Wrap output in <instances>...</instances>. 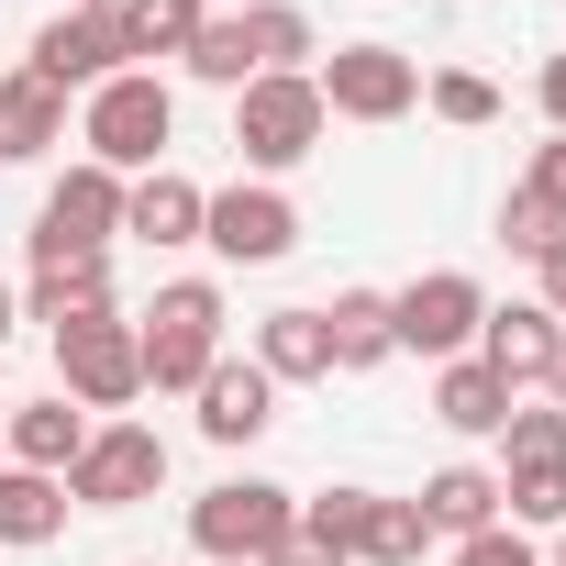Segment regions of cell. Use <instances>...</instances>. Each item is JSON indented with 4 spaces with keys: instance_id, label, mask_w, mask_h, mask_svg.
<instances>
[{
    "instance_id": "6da1fadb",
    "label": "cell",
    "mask_w": 566,
    "mask_h": 566,
    "mask_svg": "<svg viewBox=\"0 0 566 566\" xmlns=\"http://www.w3.org/2000/svg\"><path fill=\"white\" fill-rule=\"evenodd\" d=\"M167 134H178V90H167L156 67L101 78V90H90V112H78V145H90V167H112V178L167 167Z\"/></svg>"
},
{
    "instance_id": "7a4b0ae2",
    "label": "cell",
    "mask_w": 566,
    "mask_h": 566,
    "mask_svg": "<svg viewBox=\"0 0 566 566\" xmlns=\"http://www.w3.org/2000/svg\"><path fill=\"white\" fill-rule=\"evenodd\" d=\"M323 134H334V112H323L312 67H290V78H244V90H233V156H244L255 178H290L301 156H323Z\"/></svg>"
},
{
    "instance_id": "3957f363",
    "label": "cell",
    "mask_w": 566,
    "mask_h": 566,
    "mask_svg": "<svg viewBox=\"0 0 566 566\" xmlns=\"http://www.w3.org/2000/svg\"><path fill=\"white\" fill-rule=\"evenodd\" d=\"M290 533H301V489H277V478H222L189 500V544L211 566H266Z\"/></svg>"
},
{
    "instance_id": "277c9868",
    "label": "cell",
    "mask_w": 566,
    "mask_h": 566,
    "mask_svg": "<svg viewBox=\"0 0 566 566\" xmlns=\"http://www.w3.org/2000/svg\"><path fill=\"white\" fill-rule=\"evenodd\" d=\"M134 345H145V389H200L222 356V290L211 277H167L156 312L134 323Z\"/></svg>"
},
{
    "instance_id": "5b68a950",
    "label": "cell",
    "mask_w": 566,
    "mask_h": 566,
    "mask_svg": "<svg viewBox=\"0 0 566 566\" xmlns=\"http://www.w3.org/2000/svg\"><path fill=\"white\" fill-rule=\"evenodd\" d=\"M478 323H489V290L467 266H433V277H411V290L389 301V345L400 356H433V367L478 356Z\"/></svg>"
},
{
    "instance_id": "8992f818",
    "label": "cell",
    "mask_w": 566,
    "mask_h": 566,
    "mask_svg": "<svg viewBox=\"0 0 566 566\" xmlns=\"http://www.w3.org/2000/svg\"><path fill=\"white\" fill-rule=\"evenodd\" d=\"M156 489H167V433L156 422H90V444L67 467V500L78 511H134Z\"/></svg>"
},
{
    "instance_id": "52a82bcc",
    "label": "cell",
    "mask_w": 566,
    "mask_h": 566,
    "mask_svg": "<svg viewBox=\"0 0 566 566\" xmlns=\"http://www.w3.org/2000/svg\"><path fill=\"white\" fill-rule=\"evenodd\" d=\"M200 244L222 266H277V255L301 244V200L277 189V178H233V189L200 200Z\"/></svg>"
},
{
    "instance_id": "ba28073f",
    "label": "cell",
    "mask_w": 566,
    "mask_h": 566,
    "mask_svg": "<svg viewBox=\"0 0 566 566\" xmlns=\"http://www.w3.org/2000/svg\"><path fill=\"white\" fill-rule=\"evenodd\" d=\"M56 389H67L78 411H123V400H145V345H134V323H123V312L67 323V334H56Z\"/></svg>"
},
{
    "instance_id": "9c48e42d",
    "label": "cell",
    "mask_w": 566,
    "mask_h": 566,
    "mask_svg": "<svg viewBox=\"0 0 566 566\" xmlns=\"http://www.w3.org/2000/svg\"><path fill=\"white\" fill-rule=\"evenodd\" d=\"M312 90H323L334 123H400V112H422V67L400 45H334L312 67Z\"/></svg>"
},
{
    "instance_id": "30bf717a",
    "label": "cell",
    "mask_w": 566,
    "mask_h": 566,
    "mask_svg": "<svg viewBox=\"0 0 566 566\" xmlns=\"http://www.w3.org/2000/svg\"><path fill=\"white\" fill-rule=\"evenodd\" d=\"M112 233H123V178L112 167H56V189H45V211H34V266H56V255H112Z\"/></svg>"
},
{
    "instance_id": "8fae6325",
    "label": "cell",
    "mask_w": 566,
    "mask_h": 566,
    "mask_svg": "<svg viewBox=\"0 0 566 566\" xmlns=\"http://www.w3.org/2000/svg\"><path fill=\"white\" fill-rule=\"evenodd\" d=\"M23 67L45 78V90H101V78H123V45H112V12H56V23H34V45H23Z\"/></svg>"
},
{
    "instance_id": "7c38bea8",
    "label": "cell",
    "mask_w": 566,
    "mask_h": 566,
    "mask_svg": "<svg viewBox=\"0 0 566 566\" xmlns=\"http://www.w3.org/2000/svg\"><path fill=\"white\" fill-rule=\"evenodd\" d=\"M555 345H566V323H555L544 301H511V312H489V323H478V367H489L511 400L555 378Z\"/></svg>"
},
{
    "instance_id": "4fadbf2b",
    "label": "cell",
    "mask_w": 566,
    "mask_h": 566,
    "mask_svg": "<svg viewBox=\"0 0 566 566\" xmlns=\"http://www.w3.org/2000/svg\"><path fill=\"white\" fill-rule=\"evenodd\" d=\"M189 400H200V433H211V444H255V433L277 422V378H266L255 356H211V378H200Z\"/></svg>"
},
{
    "instance_id": "5bb4252c",
    "label": "cell",
    "mask_w": 566,
    "mask_h": 566,
    "mask_svg": "<svg viewBox=\"0 0 566 566\" xmlns=\"http://www.w3.org/2000/svg\"><path fill=\"white\" fill-rule=\"evenodd\" d=\"M0 433H12V467L67 478V467H78V444H90V411L56 389V400H12V411H0Z\"/></svg>"
},
{
    "instance_id": "9a60e30c",
    "label": "cell",
    "mask_w": 566,
    "mask_h": 566,
    "mask_svg": "<svg viewBox=\"0 0 566 566\" xmlns=\"http://www.w3.org/2000/svg\"><path fill=\"white\" fill-rule=\"evenodd\" d=\"M90 312H112V255H56V266L23 277V323L67 334V323H90Z\"/></svg>"
},
{
    "instance_id": "2e32d148",
    "label": "cell",
    "mask_w": 566,
    "mask_h": 566,
    "mask_svg": "<svg viewBox=\"0 0 566 566\" xmlns=\"http://www.w3.org/2000/svg\"><path fill=\"white\" fill-rule=\"evenodd\" d=\"M200 178H178V167H145V178H123V233H145V244H200Z\"/></svg>"
},
{
    "instance_id": "e0dca14e",
    "label": "cell",
    "mask_w": 566,
    "mask_h": 566,
    "mask_svg": "<svg viewBox=\"0 0 566 566\" xmlns=\"http://www.w3.org/2000/svg\"><path fill=\"white\" fill-rule=\"evenodd\" d=\"M411 511H422L433 544H467V533L500 522V478H489V467H433V478L411 489Z\"/></svg>"
},
{
    "instance_id": "ac0fdd59",
    "label": "cell",
    "mask_w": 566,
    "mask_h": 566,
    "mask_svg": "<svg viewBox=\"0 0 566 566\" xmlns=\"http://www.w3.org/2000/svg\"><path fill=\"white\" fill-rule=\"evenodd\" d=\"M200 23H211V0H112V45H123V67H145V56H189Z\"/></svg>"
},
{
    "instance_id": "d6986e66",
    "label": "cell",
    "mask_w": 566,
    "mask_h": 566,
    "mask_svg": "<svg viewBox=\"0 0 566 566\" xmlns=\"http://www.w3.org/2000/svg\"><path fill=\"white\" fill-rule=\"evenodd\" d=\"M255 367H266L277 389L334 378V334H323V312H266V323H255Z\"/></svg>"
},
{
    "instance_id": "ffe728a7",
    "label": "cell",
    "mask_w": 566,
    "mask_h": 566,
    "mask_svg": "<svg viewBox=\"0 0 566 566\" xmlns=\"http://www.w3.org/2000/svg\"><path fill=\"white\" fill-rule=\"evenodd\" d=\"M67 145V90H45L34 67L0 78V156H56Z\"/></svg>"
},
{
    "instance_id": "44dd1931",
    "label": "cell",
    "mask_w": 566,
    "mask_h": 566,
    "mask_svg": "<svg viewBox=\"0 0 566 566\" xmlns=\"http://www.w3.org/2000/svg\"><path fill=\"white\" fill-rule=\"evenodd\" d=\"M67 533V478H34V467H0V544L34 555Z\"/></svg>"
},
{
    "instance_id": "7402d4cb",
    "label": "cell",
    "mask_w": 566,
    "mask_h": 566,
    "mask_svg": "<svg viewBox=\"0 0 566 566\" xmlns=\"http://www.w3.org/2000/svg\"><path fill=\"white\" fill-rule=\"evenodd\" d=\"M323 334H334V378H356V367H389V356H400V345H389V290H334Z\"/></svg>"
},
{
    "instance_id": "603a6c76",
    "label": "cell",
    "mask_w": 566,
    "mask_h": 566,
    "mask_svg": "<svg viewBox=\"0 0 566 566\" xmlns=\"http://www.w3.org/2000/svg\"><path fill=\"white\" fill-rule=\"evenodd\" d=\"M433 422L478 444V433H500V422H511V389H500V378H489L478 356H455V367L433 378Z\"/></svg>"
},
{
    "instance_id": "cb8c5ba5",
    "label": "cell",
    "mask_w": 566,
    "mask_h": 566,
    "mask_svg": "<svg viewBox=\"0 0 566 566\" xmlns=\"http://www.w3.org/2000/svg\"><path fill=\"white\" fill-rule=\"evenodd\" d=\"M422 544H433V533H422V511L367 489V511H356V544H345V555H356V566H422Z\"/></svg>"
},
{
    "instance_id": "d4e9b609",
    "label": "cell",
    "mask_w": 566,
    "mask_h": 566,
    "mask_svg": "<svg viewBox=\"0 0 566 566\" xmlns=\"http://www.w3.org/2000/svg\"><path fill=\"white\" fill-rule=\"evenodd\" d=\"M500 522H555L566 533V455H511L500 467Z\"/></svg>"
},
{
    "instance_id": "484cf974",
    "label": "cell",
    "mask_w": 566,
    "mask_h": 566,
    "mask_svg": "<svg viewBox=\"0 0 566 566\" xmlns=\"http://www.w3.org/2000/svg\"><path fill=\"white\" fill-rule=\"evenodd\" d=\"M422 101H433V123H455V134L500 123V90H489L478 67H433V78H422Z\"/></svg>"
},
{
    "instance_id": "4316f807",
    "label": "cell",
    "mask_w": 566,
    "mask_h": 566,
    "mask_svg": "<svg viewBox=\"0 0 566 566\" xmlns=\"http://www.w3.org/2000/svg\"><path fill=\"white\" fill-rule=\"evenodd\" d=\"M356 511H367V489H323V500H301V533H312L323 555H345V544H356ZM345 566H356V555H345Z\"/></svg>"
},
{
    "instance_id": "83f0119b",
    "label": "cell",
    "mask_w": 566,
    "mask_h": 566,
    "mask_svg": "<svg viewBox=\"0 0 566 566\" xmlns=\"http://www.w3.org/2000/svg\"><path fill=\"white\" fill-rule=\"evenodd\" d=\"M511 455H566V411H555V400H533V411L511 400V422H500V467H511Z\"/></svg>"
},
{
    "instance_id": "f1b7e54d",
    "label": "cell",
    "mask_w": 566,
    "mask_h": 566,
    "mask_svg": "<svg viewBox=\"0 0 566 566\" xmlns=\"http://www.w3.org/2000/svg\"><path fill=\"white\" fill-rule=\"evenodd\" d=\"M555 233H566V222H555V211H544L533 189H511V200H500V244H511V255H544Z\"/></svg>"
},
{
    "instance_id": "f546056e",
    "label": "cell",
    "mask_w": 566,
    "mask_h": 566,
    "mask_svg": "<svg viewBox=\"0 0 566 566\" xmlns=\"http://www.w3.org/2000/svg\"><path fill=\"white\" fill-rule=\"evenodd\" d=\"M455 566H544V555L522 544V522H489V533H467V544H455Z\"/></svg>"
},
{
    "instance_id": "4dcf8cb0",
    "label": "cell",
    "mask_w": 566,
    "mask_h": 566,
    "mask_svg": "<svg viewBox=\"0 0 566 566\" xmlns=\"http://www.w3.org/2000/svg\"><path fill=\"white\" fill-rule=\"evenodd\" d=\"M522 189H533V200H544V211L566 222V134H555V145H533V167H522Z\"/></svg>"
},
{
    "instance_id": "1f68e13d",
    "label": "cell",
    "mask_w": 566,
    "mask_h": 566,
    "mask_svg": "<svg viewBox=\"0 0 566 566\" xmlns=\"http://www.w3.org/2000/svg\"><path fill=\"white\" fill-rule=\"evenodd\" d=\"M533 277H544V290H533V301H544V312H555V323H566V233H555V244H544V255H533Z\"/></svg>"
},
{
    "instance_id": "d6a6232c",
    "label": "cell",
    "mask_w": 566,
    "mask_h": 566,
    "mask_svg": "<svg viewBox=\"0 0 566 566\" xmlns=\"http://www.w3.org/2000/svg\"><path fill=\"white\" fill-rule=\"evenodd\" d=\"M266 566H345V555H323V544H312V533H290V544H277V555H266Z\"/></svg>"
},
{
    "instance_id": "836d02e7",
    "label": "cell",
    "mask_w": 566,
    "mask_h": 566,
    "mask_svg": "<svg viewBox=\"0 0 566 566\" xmlns=\"http://www.w3.org/2000/svg\"><path fill=\"white\" fill-rule=\"evenodd\" d=\"M544 123L566 134V56H544Z\"/></svg>"
},
{
    "instance_id": "e575fe53",
    "label": "cell",
    "mask_w": 566,
    "mask_h": 566,
    "mask_svg": "<svg viewBox=\"0 0 566 566\" xmlns=\"http://www.w3.org/2000/svg\"><path fill=\"white\" fill-rule=\"evenodd\" d=\"M23 334V290H12V277H0V345H12Z\"/></svg>"
},
{
    "instance_id": "d590c367",
    "label": "cell",
    "mask_w": 566,
    "mask_h": 566,
    "mask_svg": "<svg viewBox=\"0 0 566 566\" xmlns=\"http://www.w3.org/2000/svg\"><path fill=\"white\" fill-rule=\"evenodd\" d=\"M544 389H555V411H566V345H555V378H544Z\"/></svg>"
},
{
    "instance_id": "8d00e7d4",
    "label": "cell",
    "mask_w": 566,
    "mask_h": 566,
    "mask_svg": "<svg viewBox=\"0 0 566 566\" xmlns=\"http://www.w3.org/2000/svg\"><path fill=\"white\" fill-rule=\"evenodd\" d=\"M78 12H112V0H78Z\"/></svg>"
},
{
    "instance_id": "74e56055",
    "label": "cell",
    "mask_w": 566,
    "mask_h": 566,
    "mask_svg": "<svg viewBox=\"0 0 566 566\" xmlns=\"http://www.w3.org/2000/svg\"><path fill=\"white\" fill-rule=\"evenodd\" d=\"M555 566H566V533H555Z\"/></svg>"
},
{
    "instance_id": "f35d334b",
    "label": "cell",
    "mask_w": 566,
    "mask_h": 566,
    "mask_svg": "<svg viewBox=\"0 0 566 566\" xmlns=\"http://www.w3.org/2000/svg\"><path fill=\"white\" fill-rule=\"evenodd\" d=\"M222 12H244V0H222Z\"/></svg>"
},
{
    "instance_id": "ab89813d",
    "label": "cell",
    "mask_w": 566,
    "mask_h": 566,
    "mask_svg": "<svg viewBox=\"0 0 566 566\" xmlns=\"http://www.w3.org/2000/svg\"><path fill=\"white\" fill-rule=\"evenodd\" d=\"M0 411H12V400H0Z\"/></svg>"
}]
</instances>
